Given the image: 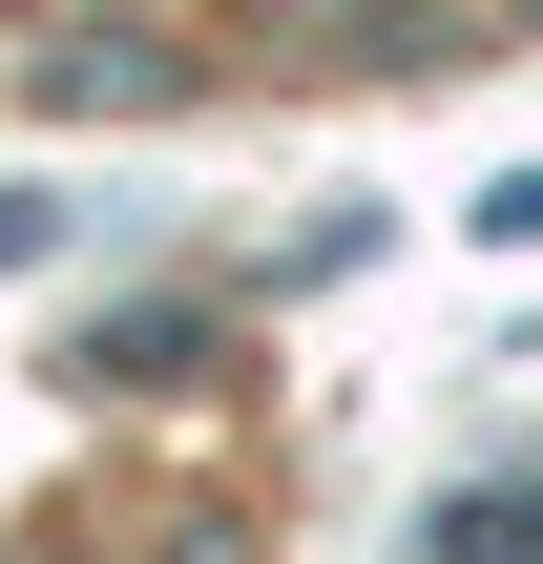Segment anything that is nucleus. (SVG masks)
I'll use <instances>...</instances> for the list:
<instances>
[{
	"mask_svg": "<svg viewBox=\"0 0 543 564\" xmlns=\"http://www.w3.org/2000/svg\"><path fill=\"white\" fill-rule=\"evenodd\" d=\"M439 564H543V481H460L439 502Z\"/></svg>",
	"mask_w": 543,
	"mask_h": 564,
	"instance_id": "obj_1",
	"label": "nucleus"
}]
</instances>
